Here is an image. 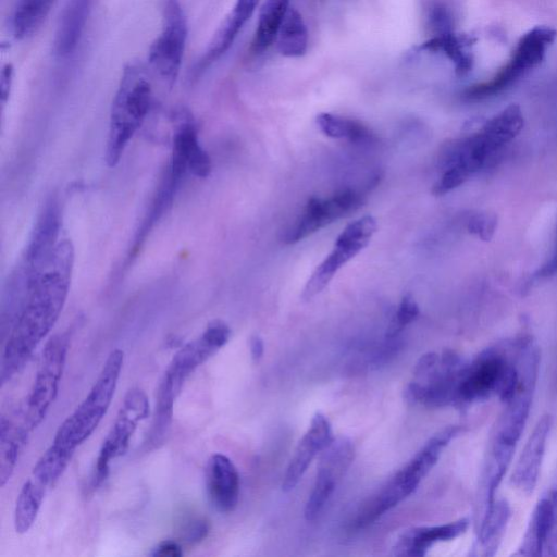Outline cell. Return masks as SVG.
<instances>
[{
	"label": "cell",
	"instance_id": "43",
	"mask_svg": "<svg viewBox=\"0 0 557 557\" xmlns=\"http://www.w3.org/2000/svg\"><path fill=\"white\" fill-rule=\"evenodd\" d=\"M557 272V250L554 257L537 272L540 276H550Z\"/></svg>",
	"mask_w": 557,
	"mask_h": 557
},
{
	"label": "cell",
	"instance_id": "8",
	"mask_svg": "<svg viewBox=\"0 0 557 557\" xmlns=\"http://www.w3.org/2000/svg\"><path fill=\"white\" fill-rule=\"evenodd\" d=\"M187 36V18L180 1L163 0L161 32L149 48L148 62L170 87L178 77Z\"/></svg>",
	"mask_w": 557,
	"mask_h": 557
},
{
	"label": "cell",
	"instance_id": "11",
	"mask_svg": "<svg viewBox=\"0 0 557 557\" xmlns=\"http://www.w3.org/2000/svg\"><path fill=\"white\" fill-rule=\"evenodd\" d=\"M230 336L231 329L224 321H211L198 338L180 348L162 377L181 393L190 374L220 350Z\"/></svg>",
	"mask_w": 557,
	"mask_h": 557
},
{
	"label": "cell",
	"instance_id": "26",
	"mask_svg": "<svg viewBox=\"0 0 557 557\" xmlns=\"http://www.w3.org/2000/svg\"><path fill=\"white\" fill-rule=\"evenodd\" d=\"M289 0H265L260 9L250 52L259 55L265 52L278 35Z\"/></svg>",
	"mask_w": 557,
	"mask_h": 557
},
{
	"label": "cell",
	"instance_id": "27",
	"mask_svg": "<svg viewBox=\"0 0 557 557\" xmlns=\"http://www.w3.org/2000/svg\"><path fill=\"white\" fill-rule=\"evenodd\" d=\"M510 518V507L505 499H495L478 522V542L483 556H493L502 541Z\"/></svg>",
	"mask_w": 557,
	"mask_h": 557
},
{
	"label": "cell",
	"instance_id": "29",
	"mask_svg": "<svg viewBox=\"0 0 557 557\" xmlns=\"http://www.w3.org/2000/svg\"><path fill=\"white\" fill-rule=\"evenodd\" d=\"M55 0H18L12 17V30L17 40L34 35L50 13Z\"/></svg>",
	"mask_w": 557,
	"mask_h": 557
},
{
	"label": "cell",
	"instance_id": "31",
	"mask_svg": "<svg viewBox=\"0 0 557 557\" xmlns=\"http://www.w3.org/2000/svg\"><path fill=\"white\" fill-rule=\"evenodd\" d=\"M523 127V115L517 104H510L488 120L481 132L496 147L511 140Z\"/></svg>",
	"mask_w": 557,
	"mask_h": 557
},
{
	"label": "cell",
	"instance_id": "40",
	"mask_svg": "<svg viewBox=\"0 0 557 557\" xmlns=\"http://www.w3.org/2000/svg\"><path fill=\"white\" fill-rule=\"evenodd\" d=\"M183 555L182 546L174 540H164L158 543L151 550L153 557H181Z\"/></svg>",
	"mask_w": 557,
	"mask_h": 557
},
{
	"label": "cell",
	"instance_id": "15",
	"mask_svg": "<svg viewBox=\"0 0 557 557\" xmlns=\"http://www.w3.org/2000/svg\"><path fill=\"white\" fill-rule=\"evenodd\" d=\"M59 228V202L55 197H50L44 205L26 250L24 269L30 277L38 275L51 258L58 245Z\"/></svg>",
	"mask_w": 557,
	"mask_h": 557
},
{
	"label": "cell",
	"instance_id": "38",
	"mask_svg": "<svg viewBox=\"0 0 557 557\" xmlns=\"http://www.w3.org/2000/svg\"><path fill=\"white\" fill-rule=\"evenodd\" d=\"M209 533V524L202 518L188 519L182 531V537L188 544L201 542Z\"/></svg>",
	"mask_w": 557,
	"mask_h": 557
},
{
	"label": "cell",
	"instance_id": "12",
	"mask_svg": "<svg viewBox=\"0 0 557 557\" xmlns=\"http://www.w3.org/2000/svg\"><path fill=\"white\" fill-rule=\"evenodd\" d=\"M362 203V196L352 189L341 190L329 199L312 197L308 200L301 216L286 232L284 242L297 243L333 221L352 213Z\"/></svg>",
	"mask_w": 557,
	"mask_h": 557
},
{
	"label": "cell",
	"instance_id": "18",
	"mask_svg": "<svg viewBox=\"0 0 557 557\" xmlns=\"http://www.w3.org/2000/svg\"><path fill=\"white\" fill-rule=\"evenodd\" d=\"M206 485L215 510L227 513L236 508L239 498V475L227 456L216 453L209 458Z\"/></svg>",
	"mask_w": 557,
	"mask_h": 557
},
{
	"label": "cell",
	"instance_id": "6",
	"mask_svg": "<svg viewBox=\"0 0 557 557\" xmlns=\"http://www.w3.org/2000/svg\"><path fill=\"white\" fill-rule=\"evenodd\" d=\"M556 36L557 32L545 25L528 30L519 39L506 65L490 81L467 88L463 98L471 101L482 100L510 87L521 75L542 62Z\"/></svg>",
	"mask_w": 557,
	"mask_h": 557
},
{
	"label": "cell",
	"instance_id": "28",
	"mask_svg": "<svg viewBox=\"0 0 557 557\" xmlns=\"http://www.w3.org/2000/svg\"><path fill=\"white\" fill-rule=\"evenodd\" d=\"M178 395L169 382L161 379L156 396L154 414L147 436V447L153 449L164 442L172 424L174 403Z\"/></svg>",
	"mask_w": 557,
	"mask_h": 557
},
{
	"label": "cell",
	"instance_id": "23",
	"mask_svg": "<svg viewBox=\"0 0 557 557\" xmlns=\"http://www.w3.org/2000/svg\"><path fill=\"white\" fill-rule=\"evenodd\" d=\"M468 525L469 520L462 518L441 525L410 529L399 537L394 547V554L408 557L424 556L430 546L458 537L466 532Z\"/></svg>",
	"mask_w": 557,
	"mask_h": 557
},
{
	"label": "cell",
	"instance_id": "41",
	"mask_svg": "<svg viewBox=\"0 0 557 557\" xmlns=\"http://www.w3.org/2000/svg\"><path fill=\"white\" fill-rule=\"evenodd\" d=\"M13 74H14L13 65L11 63H7L2 67L1 78H0V95H1L2 106L5 104V102L9 98L12 82H13Z\"/></svg>",
	"mask_w": 557,
	"mask_h": 557
},
{
	"label": "cell",
	"instance_id": "22",
	"mask_svg": "<svg viewBox=\"0 0 557 557\" xmlns=\"http://www.w3.org/2000/svg\"><path fill=\"white\" fill-rule=\"evenodd\" d=\"M32 430L28 428L23 408L14 416L2 414L0 418V486L11 479L20 454L27 443Z\"/></svg>",
	"mask_w": 557,
	"mask_h": 557
},
{
	"label": "cell",
	"instance_id": "17",
	"mask_svg": "<svg viewBox=\"0 0 557 557\" xmlns=\"http://www.w3.org/2000/svg\"><path fill=\"white\" fill-rule=\"evenodd\" d=\"M333 441L329 420L315 413L310 426L299 442L283 478L282 490L292 491L301 480L312 459Z\"/></svg>",
	"mask_w": 557,
	"mask_h": 557
},
{
	"label": "cell",
	"instance_id": "30",
	"mask_svg": "<svg viewBox=\"0 0 557 557\" xmlns=\"http://www.w3.org/2000/svg\"><path fill=\"white\" fill-rule=\"evenodd\" d=\"M308 46V30L301 14L289 8L277 35V50L288 58L301 57Z\"/></svg>",
	"mask_w": 557,
	"mask_h": 557
},
{
	"label": "cell",
	"instance_id": "13",
	"mask_svg": "<svg viewBox=\"0 0 557 557\" xmlns=\"http://www.w3.org/2000/svg\"><path fill=\"white\" fill-rule=\"evenodd\" d=\"M352 458L354 447L345 437L333 438L322 450L315 482L305 506L307 521L314 520L321 513Z\"/></svg>",
	"mask_w": 557,
	"mask_h": 557
},
{
	"label": "cell",
	"instance_id": "19",
	"mask_svg": "<svg viewBox=\"0 0 557 557\" xmlns=\"http://www.w3.org/2000/svg\"><path fill=\"white\" fill-rule=\"evenodd\" d=\"M260 0H236L232 11L226 15L213 34L202 57L199 59L195 73L200 74L219 60L233 45L238 33L251 17Z\"/></svg>",
	"mask_w": 557,
	"mask_h": 557
},
{
	"label": "cell",
	"instance_id": "14",
	"mask_svg": "<svg viewBox=\"0 0 557 557\" xmlns=\"http://www.w3.org/2000/svg\"><path fill=\"white\" fill-rule=\"evenodd\" d=\"M518 555L557 556V490L537 502Z\"/></svg>",
	"mask_w": 557,
	"mask_h": 557
},
{
	"label": "cell",
	"instance_id": "2",
	"mask_svg": "<svg viewBox=\"0 0 557 557\" xmlns=\"http://www.w3.org/2000/svg\"><path fill=\"white\" fill-rule=\"evenodd\" d=\"M521 336L490 346L467 362L458 406L498 397L507 401L521 382Z\"/></svg>",
	"mask_w": 557,
	"mask_h": 557
},
{
	"label": "cell",
	"instance_id": "20",
	"mask_svg": "<svg viewBox=\"0 0 557 557\" xmlns=\"http://www.w3.org/2000/svg\"><path fill=\"white\" fill-rule=\"evenodd\" d=\"M461 431L458 425H450L432 436L417 455L394 475L398 484L410 495L421 480L437 462L443 449Z\"/></svg>",
	"mask_w": 557,
	"mask_h": 557
},
{
	"label": "cell",
	"instance_id": "21",
	"mask_svg": "<svg viewBox=\"0 0 557 557\" xmlns=\"http://www.w3.org/2000/svg\"><path fill=\"white\" fill-rule=\"evenodd\" d=\"M57 482L49 473L34 466L16 498L14 509V529L16 533L24 534L33 527L46 494Z\"/></svg>",
	"mask_w": 557,
	"mask_h": 557
},
{
	"label": "cell",
	"instance_id": "39",
	"mask_svg": "<svg viewBox=\"0 0 557 557\" xmlns=\"http://www.w3.org/2000/svg\"><path fill=\"white\" fill-rule=\"evenodd\" d=\"M496 218L493 214L482 213L473 216L468 224V230L482 239H488L495 230Z\"/></svg>",
	"mask_w": 557,
	"mask_h": 557
},
{
	"label": "cell",
	"instance_id": "36",
	"mask_svg": "<svg viewBox=\"0 0 557 557\" xmlns=\"http://www.w3.org/2000/svg\"><path fill=\"white\" fill-rule=\"evenodd\" d=\"M188 170L197 177H207L211 172V159L196 139L188 152Z\"/></svg>",
	"mask_w": 557,
	"mask_h": 557
},
{
	"label": "cell",
	"instance_id": "7",
	"mask_svg": "<svg viewBox=\"0 0 557 557\" xmlns=\"http://www.w3.org/2000/svg\"><path fill=\"white\" fill-rule=\"evenodd\" d=\"M69 346L67 332L55 334L46 343L33 387L23 407L25 421L32 431L42 422L58 396Z\"/></svg>",
	"mask_w": 557,
	"mask_h": 557
},
{
	"label": "cell",
	"instance_id": "10",
	"mask_svg": "<svg viewBox=\"0 0 557 557\" xmlns=\"http://www.w3.org/2000/svg\"><path fill=\"white\" fill-rule=\"evenodd\" d=\"M375 231L376 221L372 215L349 223L338 235L333 250L307 281L302 298L309 300L321 293L336 272L369 244Z\"/></svg>",
	"mask_w": 557,
	"mask_h": 557
},
{
	"label": "cell",
	"instance_id": "3",
	"mask_svg": "<svg viewBox=\"0 0 557 557\" xmlns=\"http://www.w3.org/2000/svg\"><path fill=\"white\" fill-rule=\"evenodd\" d=\"M152 101V86L145 69L128 63L112 101L106 161L115 166L136 131L144 123Z\"/></svg>",
	"mask_w": 557,
	"mask_h": 557
},
{
	"label": "cell",
	"instance_id": "25",
	"mask_svg": "<svg viewBox=\"0 0 557 557\" xmlns=\"http://www.w3.org/2000/svg\"><path fill=\"white\" fill-rule=\"evenodd\" d=\"M475 38L467 34H457L455 30L434 35L423 42L419 49L444 53L455 65L459 75L467 74L473 65L471 47Z\"/></svg>",
	"mask_w": 557,
	"mask_h": 557
},
{
	"label": "cell",
	"instance_id": "4",
	"mask_svg": "<svg viewBox=\"0 0 557 557\" xmlns=\"http://www.w3.org/2000/svg\"><path fill=\"white\" fill-rule=\"evenodd\" d=\"M124 362L121 349L112 350L78 407L59 426L52 443L75 451L96 430L113 399Z\"/></svg>",
	"mask_w": 557,
	"mask_h": 557
},
{
	"label": "cell",
	"instance_id": "32",
	"mask_svg": "<svg viewBox=\"0 0 557 557\" xmlns=\"http://www.w3.org/2000/svg\"><path fill=\"white\" fill-rule=\"evenodd\" d=\"M178 186L180 183L176 182L168 172H165L158 191L152 200L150 210L136 234L134 251L138 249L150 230L170 209Z\"/></svg>",
	"mask_w": 557,
	"mask_h": 557
},
{
	"label": "cell",
	"instance_id": "42",
	"mask_svg": "<svg viewBox=\"0 0 557 557\" xmlns=\"http://www.w3.org/2000/svg\"><path fill=\"white\" fill-rule=\"evenodd\" d=\"M249 346H250V354H251L252 359L255 361H258L262 357L263 351H264V345H263L262 338L258 335L251 336Z\"/></svg>",
	"mask_w": 557,
	"mask_h": 557
},
{
	"label": "cell",
	"instance_id": "33",
	"mask_svg": "<svg viewBox=\"0 0 557 557\" xmlns=\"http://www.w3.org/2000/svg\"><path fill=\"white\" fill-rule=\"evenodd\" d=\"M317 124L321 132L331 138H346L350 141H362L370 137L369 129L360 122L332 113H320Z\"/></svg>",
	"mask_w": 557,
	"mask_h": 557
},
{
	"label": "cell",
	"instance_id": "5",
	"mask_svg": "<svg viewBox=\"0 0 557 557\" xmlns=\"http://www.w3.org/2000/svg\"><path fill=\"white\" fill-rule=\"evenodd\" d=\"M467 362L451 350L423 355L416 364L417 380L407 386L406 398L429 407L458 406Z\"/></svg>",
	"mask_w": 557,
	"mask_h": 557
},
{
	"label": "cell",
	"instance_id": "1",
	"mask_svg": "<svg viewBox=\"0 0 557 557\" xmlns=\"http://www.w3.org/2000/svg\"><path fill=\"white\" fill-rule=\"evenodd\" d=\"M73 257L70 240L58 243L46 267L30 281L2 352L1 386L27 364L59 319L67 296Z\"/></svg>",
	"mask_w": 557,
	"mask_h": 557
},
{
	"label": "cell",
	"instance_id": "24",
	"mask_svg": "<svg viewBox=\"0 0 557 557\" xmlns=\"http://www.w3.org/2000/svg\"><path fill=\"white\" fill-rule=\"evenodd\" d=\"M92 0H69L60 17L53 46L55 54L64 58L76 49L89 16Z\"/></svg>",
	"mask_w": 557,
	"mask_h": 557
},
{
	"label": "cell",
	"instance_id": "35",
	"mask_svg": "<svg viewBox=\"0 0 557 557\" xmlns=\"http://www.w3.org/2000/svg\"><path fill=\"white\" fill-rule=\"evenodd\" d=\"M469 176L470 174L462 166L458 164L449 165L433 186L432 194L435 196H442L460 186Z\"/></svg>",
	"mask_w": 557,
	"mask_h": 557
},
{
	"label": "cell",
	"instance_id": "16",
	"mask_svg": "<svg viewBox=\"0 0 557 557\" xmlns=\"http://www.w3.org/2000/svg\"><path fill=\"white\" fill-rule=\"evenodd\" d=\"M552 426L553 417L542 416L515 465L511 483L523 493L529 494L536 486Z\"/></svg>",
	"mask_w": 557,
	"mask_h": 557
},
{
	"label": "cell",
	"instance_id": "9",
	"mask_svg": "<svg viewBox=\"0 0 557 557\" xmlns=\"http://www.w3.org/2000/svg\"><path fill=\"white\" fill-rule=\"evenodd\" d=\"M149 412V400L145 392L139 387L131 388L99 450L92 479L95 488L108 478L111 462L127 451L137 425L148 418Z\"/></svg>",
	"mask_w": 557,
	"mask_h": 557
},
{
	"label": "cell",
	"instance_id": "34",
	"mask_svg": "<svg viewBox=\"0 0 557 557\" xmlns=\"http://www.w3.org/2000/svg\"><path fill=\"white\" fill-rule=\"evenodd\" d=\"M419 315V307L410 294L405 295L398 306L394 319L392 320L387 331L386 337L393 338L397 336L401 330L414 321Z\"/></svg>",
	"mask_w": 557,
	"mask_h": 557
},
{
	"label": "cell",
	"instance_id": "37",
	"mask_svg": "<svg viewBox=\"0 0 557 557\" xmlns=\"http://www.w3.org/2000/svg\"><path fill=\"white\" fill-rule=\"evenodd\" d=\"M429 23L434 35L454 30V16L448 8L441 3L431 8Z\"/></svg>",
	"mask_w": 557,
	"mask_h": 557
}]
</instances>
